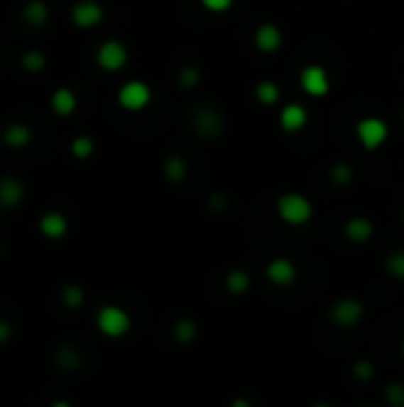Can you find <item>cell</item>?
Listing matches in <instances>:
<instances>
[{
  "instance_id": "cell-1",
  "label": "cell",
  "mask_w": 404,
  "mask_h": 407,
  "mask_svg": "<svg viewBox=\"0 0 404 407\" xmlns=\"http://www.w3.org/2000/svg\"><path fill=\"white\" fill-rule=\"evenodd\" d=\"M95 327L102 336L107 338H121L131 331V315L121 305L107 303L95 312Z\"/></svg>"
},
{
  "instance_id": "cell-2",
  "label": "cell",
  "mask_w": 404,
  "mask_h": 407,
  "mask_svg": "<svg viewBox=\"0 0 404 407\" xmlns=\"http://www.w3.org/2000/svg\"><path fill=\"white\" fill-rule=\"evenodd\" d=\"M276 212L280 222L290 224V227H302L314 217V205L302 193H283L276 200Z\"/></svg>"
},
{
  "instance_id": "cell-3",
  "label": "cell",
  "mask_w": 404,
  "mask_h": 407,
  "mask_svg": "<svg viewBox=\"0 0 404 407\" xmlns=\"http://www.w3.org/2000/svg\"><path fill=\"white\" fill-rule=\"evenodd\" d=\"M354 134H357V139H359V143L364 151H378V148L388 141L390 129H388L386 121L378 119V117H364V119L357 121Z\"/></svg>"
},
{
  "instance_id": "cell-4",
  "label": "cell",
  "mask_w": 404,
  "mask_h": 407,
  "mask_svg": "<svg viewBox=\"0 0 404 407\" xmlns=\"http://www.w3.org/2000/svg\"><path fill=\"white\" fill-rule=\"evenodd\" d=\"M328 317H331V322L335 327L350 329L354 324L361 322V317H364V305H361V300H357V298H340V300H335L331 305Z\"/></svg>"
},
{
  "instance_id": "cell-5",
  "label": "cell",
  "mask_w": 404,
  "mask_h": 407,
  "mask_svg": "<svg viewBox=\"0 0 404 407\" xmlns=\"http://www.w3.org/2000/svg\"><path fill=\"white\" fill-rule=\"evenodd\" d=\"M300 86L307 96L312 98H324L331 91V79H328V72L319 65H310L305 67L302 74H300Z\"/></svg>"
},
{
  "instance_id": "cell-6",
  "label": "cell",
  "mask_w": 404,
  "mask_h": 407,
  "mask_svg": "<svg viewBox=\"0 0 404 407\" xmlns=\"http://www.w3.org/2000/svg\"><path fill=\"white\" fill-rule=\"evenodd\" d=\"M119 105L124 110L138 112L150 103V88L143 84V81H126L124 86L119 88Z\"/></svg>"
},
{
  "instance_id": "cell-7",
  "label": "cell",
  "mask_w": 404,
  "mask_h": 407,
  "mask_svg": "<svg viewBox=\"0 0 404 407\" xmlns=\"http://www.w3.org/2000/svg\"><path fill=\"white\" fill-rule=\"evenodd\" d=\"M264 276L266 281H271L273 286H290V283H295L297 279V269L293 260H288V257H273L269 260V264L264 267Z\"/></svg>"
},
{
  "instance_id": "cell-8",
  "label": "cell",
  "mask_w": 404,
  "mask_h": 407,
  "mask_svg": "<svg viewBox=\"0 0 404 407\" xmlns=\"http://www.w3.org/2000/svg\"><path fill=\"white\" fill-rule=\"evenodd\" d=\"M95 60H98V65L105 72H119L121 67L126 65L129 53H126L124 45L119 43V40H105V43L98 48V55H95Z\"/></svg>"
},
{
  "instance_id": "cell-9",
  "label": "cell",
  "mask_w": 404,
  "mask_h": 407,
  "mask_svg": "<svg viewBox=\"0 0 404 407\" xmlns=\"http://www.w3.org/2000/svg\"><path fill=\"white\" fill-rule=\"evenodd\" d=\"M102 5H98L95 0H81L72 8V22L79 26V29H91V26H98L102 22Z\"/></svg>"
},
{
  "instance_id": "cell-10",
  "label": "cell",
  "mask_w": 404,
  "mask_h": 407,
  "mask_svg": "<svg viewBox=\"0 0 404 407\" xmlns=\"http://www.w3.org/2000/svg\"><path fill=\"white\" fill-rule=\"evenodd\" d=\"M26 188L17 176H3L0 179V207L17 210L24 202Z\"/></svg>"
},
{
  "instance_id": "cell-11",
  "label": "cell",
  "mask_w": 404,
  "mask_h": 407,
  "mask_svg": "<svg viewBox=\"0 0 404 407\" xmlns=\"http://www.w3.org/2000/svg\"><path fill=\"white\" fill-rule=\"evenodd\" d=\"M38 229L48 241H60V239H65L67 232H70V222H67V217L62 212L50 210V212H45L38 219Z\"/></svg>"
},
{
  "instance_id": "cell-12",
  "label": "cell",
  "mask_w": 404,
  "mask_h": 407,
  "mask_svg": "<svg viewBox=\"0 0 404 407\" xmlns=\"http://www.w3.org/2000/svg\"><path fill=\"white\" fill-rule=\"evenodd\" d=\"M224 131V119L217 110H202L195 114V134L202 139H219Z\"/></svg>"
},
{
  "instance_id": "cell-13",
  "label": "cell",
  "mask_w": 404,
  "mask_h": 407,
  "mask_svg": "<svg viewBox=\"0 0 404 407\" xmlns=\"http://www.w3.org/2000/svg\"><path fill=\"white\" fill-rule=\"evenodd\" d=\"M278 124L288 134H297L307 126V110L300 103H288L278 114Z\"/></svg>"
},
{
  "instance_id": "cell-14",
  "label": "cell",
  "mask_w": 404,
  "mask_h": 407,
  "mask_svg": "<svg viewBox=\"0 0 404 407\" xmlns=\"http://www.w3.org/2000/svg\"><path fill=\"white\" fill-rule=\"evenodd\" d=\"M280 43H283V33H280L276 24L266 22L255 31V45L262 53H276L280 48Z\"/></svg>"
},
{
  "instance_id": "cell-15",
  "label": "cell",
  "mask_w": 404,
  "mask_h": 407,
  "mask_svg": "<svg viewBox=\"0 0 404 407\" xmlns=\"http://www.w3.org/2000/svg\"><path fill=\"white\" fill-rule=\"evenodd\" d=\"M373 232H376V227H373V222L368 219V217H352V219L345 224V229H342L345 239L352 241V243H366V241H371Z\"/></svg>"
},
{
  "instance_id": "cell-16",
  "label": "cell",
  "mask_w": 404,
  "mask_h": 407,
  "mask_svg": "<svg viewBox=\"0 0 404 407\" xmlns=\"http://www.w3.org/2000/svg\"><path fill=\"white\" fill-rule=\"evenodd\" d=\"M53 112L60 114V117H70L77 110V96L70 91V88H58V91L53 93Z\"/></svg>"
},
{
  "instance_id": "cell-17",
  "label": "cell",
  "mask_w": 404,
  "mask_h": 407,
  "mask_svg": "<svg viewBox=\"0 0 404 407\" xmlns=\"http://www.w3.org/2000/svg\"><path fill=\"white\" fill-rule=\"evenodd\" d=\"M171 338L179 345L193 343L197 338V324L190 320V317H181V320H176L174 327H171Z\"/></svg>"
},
{
  "instance_id": "cell-18",
  "label": "cell",
  "mask_w": 404,
  "mask_h": 407,
  "mask_svg": "<svg viewBox=\"0 0 404 407\" xmlns=\"http://www.w3.org/2000/svg\"><path fill=\"white\" fill-rule=\"evenodd\" d=\"M3 143L8 148H26L31 143V129L26 124H10L3 131Z\"/></svg>"
},
{
  "instance_id": "cell-19",
  "label": "cell",
  "mask_w": 404,
  "mask_h": 407,
  "mask_svg": "<svg viewBox=\"0 0 404 407\" xmlns=\"http://www.w3.org/2000/svg\"><path fill=\"white\" fill-rule=\"evenodd\" d=\"M224 283H226V291H229L231 295H245L252 286L250 274L245 269H231L229 274H226Z\"/></svg>"
},
{
  "instance_id": "cell-20",
  "label": "cell",
  "mask_w": 404,
  "mask_h": 407,
  "mask_svg": "<svg viewBox=\"0 0 404 407\" xmlns=\"http://www.w3.org/2000/svg\"><path fill=\"white\" fill-rule=\"evenodd\" d=\"M164 176L171 181V184H181L183 179L188 176V165L181 155H169L164 160Z\"/></svg>"
},
{
  "instance_id": "cell-21",
  "label": "cell",
  "mask_w": 404,
  "mask_h": 407,
  "mask_svg": "<svg viewBox=\"0 0 404 407\" xmlns=\"http://www.w3.org/2000/svg\"><path fill=\"white\" fill-rule=\"evenodd\" d=\"M48 17H50V10H48V5L43 0H29V3L24 5V22L31 24V26H40L48 22Z\"/></svg>"
},
{
  "instance_id": "cell-22",
  "label": "cell",
  "mask_w": 404,
  "mask_h": 407,
  "mask_svg": "<svg viewBox=\"0 0 404 407\" xmlns=\"http://www.w3.org/2000/svg\"><path fill=\"white\" fill-rule=\"evenodd\" d=\"M60 300H62L65 308L79 310V308H84L86 293H84V288H81L79 283H65V286L60 288Z\"/></svg>"
},
{
  "instance_id": "cell-23",
  "label": "cell",
  "mask_w": 404,
  "mask_h": 407,
  "mask_svg": "<svg viewBox=\"0 0 404 407\" xmlns=\"http://www.w3.org/2000/svg\"><path fill=\"white\" fill-rule=\"evenodd\" d=\"M55 359H58V364H60V367H62L65 371L79 369V364H81L79 350H74L72 345H60L58 352H55Z\"/></svg>"
},
{
  "instance_id": "cell-24",
  "label": "cell",
  "mask_w": 404,
  "mask_h": 407,
  "mask_svg": "<svg viewBox=\"0 0 404 407\" xmlns=\"http://www.w3.org/2000/svg\"><path fill=\"white\" fill-rule=\"evenodd\" d=\"M255 98L262 105H273V103H278V98H280V88L273 84V81H262V84H257V88H255Z\"/></svg>"
},
{
  "instance_id": "cell-25",
  "label": "cell",
  "mask_w": 404,
  "mask_h": 407,
  "mask_svg": "<svg viewBox=\"0 0 404 407\" xmlns=\"http://www.w3.org/2000/svg\"><path fill=\"white\" fill-rule=\"evenodd\" d=\"M328 176H331V181L335 186H350L354 179V169H352V165H347V162H335Z\"/></svg>"
},
{
  "instance_id": "cell-26",
  "label": "cell",
  "mask_w": 404,
  "mask_h": 407,
  "mask_svg": "<svg viewBox=\"0 0 404 407\" xmlns=\"http://www.w3.org/2000/svg\"><path fill=\"white\" fill-rule=\"evenodd\" d=\"M383 400H386V407H404V384L390 381L383 391Z\"/></svg>"
},
{
  "instance_id": "cell-27",
  "label": "cell",
  "mask_w": 404,
  "mask_h": 407,
  "mask_svg": "<svg viewBox=\"0 0 404 407\" xmlns=\"http://www.w3.org/2000/svg\"><path fill=\"white\" fill-rule=\"evenodd\" d=\"M386 271L393 279L404 281V250H395L386 257Z\"/></svg>"
},
{
  "instance_id": "cell-28",
  "label": "cell",
  "mask_w": 404,
  "mask_h": 407,
  "mask_svg": "<svg viewBox=\"0 0 404 407\" xmlns=\"http://www.w3.org/2000/svg\"><path fill=\"white\" fill-rule=\"evenodd\" d=\"M93 151H95V143H93V139H88V136H77V139L72 141V155H74V158L86 160V158H91Z\"/></svg>"
},
{
  "instance_id": "cell-29",
  "label": "cell",
  "mask_w": 404,
  "mask_h": 407,
  "mask_svg": "<svg viewBox=\"0 0 404 407\" xmlns=\"http://www.w3.org/2000/svg\"><path fill=\"white\" fill-rule=\"evenodd\" d=\"M373 374H376V367H373L371 359H357V362L352 364V376L361 384L371 381Z\"/></svg>"
},
{
  "instance_id": "cell-30",
  "label": "cell",
  "mask_w": 404,
  "mask_h": 407,
  "mask_svg": "<svg viewBox=\"0 0 404 407\" xmlns=\"http://www.w3.org/2000/svg\"><path fill=\"white\" fill-rule=\"evenodd\" d=\"M43 65H45L43 53L29 50V53H24V55H22V67L26 72H40V70H43Z\"/></svg>"
},
{
  "instance_id": "cell-31",
  "label": "cell",
  "mask_w": 404,
  "mask_h": 407,
  "mask_svg": "<svg viewBox=\"0 0 404 407\" xmlns=\"http://www.w3.org/2000/svg\"><path fill=\"white\" fill-rule=\"evenodd\" d=\"M197 79H200V74H197V70H193V67H186L181 74H179V81L183 88H190L197 84Z\"/></svg>"
},
{
  "instance_id": "cell-32",
  "label": "cell",
  "mask_w": 404,
  "mask_h": 407,
  "mask_svg": "<svg viewBox=\"0 0 404 407\" xmlns=\"http://www.w3.org/2000/svg\"><path fill=\"white\" fill-rule=\"evenodd\" d=\"M200 3L212 12H226L234 5V0H200Z\"/></svg>"
},
{
  "instance_id": "cell-33",
  "label": "cell",
  "mask_w": 404,
  "mask_h": 407,
  "mask_svg": "<svg viewBox=\"0 0 404 407\" xmlns=\"http://www.w3.org/2000/svg\"><path fill=\"white\" fill-rule=\"evenodd\" d=\"M12 338V327H10V322H5V320H0V345H5Z\"/></svg>"
},
{
  "instance_id": "cell-34",
  "label": "cell",
  "mask_w": 404,
  "mask_h": 407,
  "mask_svg": "<svg viewBox=\"0 0 404 407\" xmlns=\"http://www.w3.org/2000/svg\"><path fill=\"white\" fill-rule=\"evenodd\" d=\"M229 407H252V403L248 398H243V396H238V398H234L231 400V405Z\"/></svg>"
},
{
  "instance_id": "cell-35",
  "label": "cell",
  "mask_w": 404,
  "mask_h": 407,
  "mask_svg": "<svg viewBox=\"0 0 404 407\" xmlns=\"http://www.w3.org/2000/svg\"><path fill=\"white\" fill-rule=\"evenodd\" d=\"M50 407H74L72 403H67V400H55Z\"/></svg>"
},
{
  "instance_id": "cell-36",
  "label": "cell",
  "mask_w": 404,
  "mask_h": 407,
  "mask_svg": "<svg viewBox=\"0 0 404 407\" xmlns=\"http://www.w3.org/2000/svg\"><path fill=\"white\" fill-rule=\"evenodd\" d=\"M312 407H333L331 403H324V400H319V403H314Z\"/></svg>"
},
{
  "instance_id": "cell-37",
  "label": "cell",
  "mask_w": 404,
  "mask_h": 407,
  "mask_svg": "<svg viewBox=\"0 0 404 407\" xmlns=\"http://www.w3.org/2000/svg\"><path fill=\"white\" fill-rule=\"evenodd\" d=\"M359 407H376V405H359Z\"/></svg>"
},
{
  "instance_id": "cell-38",
  "label": "cell",
  "mask_w": 404,
  "mask_h": 407,
  "mask_svg": "<svg viewBox=\"0 0 404 407\" xmlns=\"http://www.w3.org/2000/svg\"><path fill=\"white\" fill-rule=\"evenodd\" d=\"M402 355H404V341H402Z\"/></svg>"
},
{
  "instance_id": "cell-39",
  "label": "cell",
  "mask_w": 404,
  "mask_h": 407,
  "mask_svg": "<svg viewBox=\"0 0 404 407\" xmlns=\"http://www.w3.org/2000/svg\"><path fill=\"white\" fill-rule=\"evenodd\" d=\"M402 219H404V212H402Z\"/></svg>"
}]
</instances>
